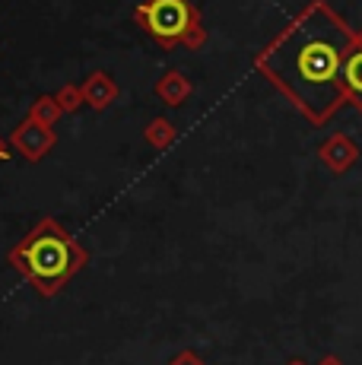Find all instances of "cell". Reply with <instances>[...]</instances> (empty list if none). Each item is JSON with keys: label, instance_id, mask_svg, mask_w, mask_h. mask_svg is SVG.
I'll list each match as a JSON object with an SVG mask.
<instances>
[{"label": "cell", "instance_id": "cell-1", "mask_svg": "<svg viewBox=\"0 0 362 365\" xmlns=\"http://www.w3.org/2000/svg\"><path fill=\"white\" fill-rule=\"evenodd\" d=\"M346 48L350 35L343 26L331 13L315 10L289 35H283L264 64L309 115L324 118L340 102Z\"/></svg>", "mask_w": 362, "mask_h": 365}, {"label": "cell", "instance_id": "cell-3", "mask_svg": "<svg viewBox=\"0 0 362 365\" xmlns=\"http://www.w3.org/2000/svg\"><path fill=\"white\" fill-rule=\"evenodd\" d=\"M143 29L162 45H175L185 41L194 32L197 19H194V6L187 0H146L137 10Z\"/></svg>", "mask_w": 362, "mask_h": 365}, {"label": "cell", "instance_id": "cell-2", "mask_svg": "<svg viewBox=\"0 0 362 365\" xmlns=\"http://www.w3.org/2000/svg\"><path fill=\"white\" fill-rule=\"evenodd\" d=\"M13 261L23 267L26 277L41 292H54L76 270L80 255H76V248L67 242L58 226L45 222V226H38L36 232L13 251Z\"/></svg>", "mask_w": 362, "mask_h": 365}, {"label": "cell", "instance_id": "cell-4", "mask_svg": "<svg viewBox=\"0 0 362 365\" xmlns=\"http://www.w3.org/2000/svg\"><path fill=\"white\" fill-rule=\"evenodd\" d=\"M343 83L353 89V93L362 99V48L353 54H346V64H343Z\"/></svg>", "mask_w": 362, "mask_h": 365}, {"label": "cell", "instance_id": "cell-5", "mask_svg": "<svg viewBox=\"0 0 362 365\" xmlns=\"http://www.w3.org/2000/svg\"><path fill=\"white\" fill-rule=\"evenodd\" d=\"M0 159H6V150H4V146H0Z\"/></svg>", "mask_w": 362, "mask_h": 365}]
</instances>
